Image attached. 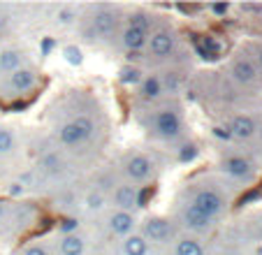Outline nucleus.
Returning <instances> with one entry per match:
<instances>
[{"instance_id": "obj_1", "label": "nucleus", "mask_w": 262, "mask_h": 255, "mask_svg": "<svg viewBox=\"0 0 262 255\" xmlns=\"http://www.w3.org/2000/svg\"><path fill=\"white\" fill-rule=\"evenodd\" d=\"M139 123H142L144 133L156 142L177 146L179 142L188 139V123L177 100H163L154 107H146L139 116Z\"/></svg>"}, {"instance_id": "obj_2", "label": "nucleus", "mask_w": 262, "mask_h": 255, "mask_svg": "<svg viewBox=\"0 0 262 255\" xmlns=\"http://www.w3.org/2000/svg\"><path fill=\"white\" fill-rule=\"evenodd\" d=\"M181 197L186 202H190L193 206H198L202 214H207L213 221H221L225 216V211L230 209V195L223 188L221 181L216 179H207V181H193L186 183Z\"/></svg>"}, {"instance_id": "obj_3", "label": "nucleus", "mask_w": 262, "mask_h": 255, "mask_svg": "<svg viewBox=\"0 0 262 255\" xmlns=\"http://www.w3.org/2000/svg\"><path fill=\"white\" fill-rule=\"evenodd\" d=\"M121 12L119 7L114 5H98L91 7V12L84 16V24H81V30H84V39L91 42V45H109L114 42L121 33Z\"/></svg>"}, {"instance_id": "obj_4", "label": "nucleus", "mask_w": 262, "mask_h": 255, "mask_svg": "<svg viewBox=\"0 0 262 255\" xmlns=\"http://www.w3.org/2000/svg\"><path fill=\"white\" fill-rule=\"evenodd\" d=\"M98 135V123L91 114L79 112L72 114L70 118H65L63 123H58L54 130L56 146H60V151H77L84 148L86 144H91Z\"/></svg>"}, {"instance_id": "obj_5", "label": "nucleus", "mask_w": 262, "mask_h": 255, "mask_svg": "<svg viewBox=\"0 0 262 255\" xmlns=\"http://www.w3.org/2000/svg\"><path fill=\"white\" fill-rule=\"evenodd\" d=\"M119 174H121V181L142 188L146 183L156 181V177H158V162H156L154 156H148L144 151H128V153H123V158L119 162Z\"/></svg>"}, {"instance_id": "obj_6", "label": "nucleus", "mask_w": 262, "mask_h": 255, "mask_svg": "<svg viewBox=\"0 0 262 255\" xmlns=\"http://www.w3.org/2000/svg\"><path fill=\"white\" fill-rule=\"evenodd\" d=\"M179 51H181V37H179L177 28L172 24H158L148 35L144 54L154 63H172L179 56Z\"/></svg>"}, {"instance_id": "obj_7", "label": "nucleus", "mask_w": 262, "mask_h": 255, "mask_svg": "<svg viewBox=\"0 0 262 255\" xmlns=\"http://www.w3.org/2000/svg\"><path fill=\"white\" fill-rule=\"evenodd\" d=\"M172 221H174V225L179 227L181 235H190V237H198V239L209 237L213 232V227L218 225L213 218H209L207 214H202L198 206H193L190 202L183 200V197H179L177 206H174Z\"/></svg>"}, {"instance_id": "obj_8", "label": "nucleus", "mask_w": 262, "mask_h": 255, "mask_svg": "<svg viewBox=\"0 0 262 255\" xmlns=\"http://www.w3.org/2000/svg\"><path fill=\"white\" fill-rule=\"evenodd\" d=\"M137 232L146 239L148 246H172L174 239H177L181 232L174 225L172 218L167 216H146L144 221H139Z\"/></svg>"}, {"instance_id": "obj_9", "label": "nucleus", "mask_w": 262, "mask_h": 255, "mask_svg": "<svg viewBox=\"0 0 262 255\" xmlns=\"http://www.w3.org/2000/svg\"><path fill=\"white\" fill-rule=\"evenodd\" d=\"M37 83H40V72L33 65H26V68L0 79V95H5V98H21V95H28L30 91L37 89Z\"/></svg>"}, {"instance_id": "obj_10", "label": "nucleus", "mask_w": 262, "mask_h": 255, "mask_svg": "<svg viewBox=\"0 0 262 255\" xmlns=\"http://www.w3.org/2000/svg\"><path fill=\"white\" fill-rule=\"evenodd\" d=\"M218 172L223 174V179H228L230 183H251L257 174V167L248 156L228 153V156H223L221 162H218Z\"/></svg>"}, {"instance_id": "obj_11", "label": "nucleus", "mask_w": 262, "mask_h": 255, "mask_svg": "<svg viewBox=\"0 0 262 255\" xmlns=\"http://www.w3.org/2000/svg\"><path fill=\"white\" fill-rule=\"evenodd\" d=\"M109 204L112 209L116 211H125V214H135L137 216V211L144 206V193L142 188L133 186V183H125V181H119L107 195Z\"/></svg>"}, {"instance_id": "obj_12", "label": "nucleus", "mask_w": 262, "mask_h": 255, "mask_svg": "<svg viewBox=\"0 0 262 255\" xmlns=\"http://www.w3.org/2000/svg\"><path fill=\"white\" fill-rule=\"evenodd\" d=\"M135 98H137L144 107H154V104L167 100L160 72H144L142 81L135 86Z\"/></svg>"}, {"instance_id": "obj_13", "label": "nucleus", "mask_w": 262, "mask_h": 255, "mask_svg": "<svg viewBox=\"0 0 262 255\" xmlns=\"http://www.w3.org/2000/svg\"><path fill=\"white\" fill-rule=\"evenodd\" d=\"M228 74H230V79H232L237 86H244V89H246V86H253V83H257V79L262 77L260 70L255 68L253 58L246 54V51H239V54L230 60Z\"/></svg>"}, {"instance_id": "obj_14", "label": "nucleus", "mask_w": 262, "mask_h": 255, "mask_svg": "<svg viewBox=\"0 0 262 255\" xmlns=\"http://www.w3.org/2000/svg\"><path fill=\"white\" fill-rule=\"evenodd\" d=\"M137 216L135 214H125V211H116L112 209L107 214V221H104V225H107V232L112 237H116V239H125L128 235H133V232H137Z\"/></svg>"}, {"instance_id": "obj_15", "label": "nucleus", "mask_w": 262, "mask_h": 255, "mask_svg": "<svg viewBox=\"0 0 262 255\" xmlns=\"http://www.w3.org/2000/svg\"><path fill=\"white\" fill-rule=\"evenodd\" d=\"M257 125H260V123H257L251 114H234V116L225 123L230 137H232L234 142H251L257 135Z\"/></svg>"}, {"instance_id": "obj_16", "label": "nucleus", "mask_w": 262, "mask_h": 255, "mask_svg": "<svg viewBox=\"0 0 262 255\" xmlns=\"http://www.w3.org/2000/svg\"><path fill=\"white\" fill-rule=\"evenodd\" d=\"M119 47L125 51V54H142L146 49V42H148V33L139 28H133V26H121V33H119Z\"/></svg>"}, {"instance_id": "obj_17", "label": "nucleus", "mask_w": 262, "mask_h": 255, "mask_svg": "<svg viewBox=\"0 0 262 255\" xmlns=\"http://www.w3.org/2000/svg\"><path fill=\"white\" fill-rule=\"evenodd\" d=\"M28 63V54L19 47H5V49H0V79L7 77V74L16 72V70L26 68Z\"/></svg>"}, {"instance_id": "obj_18", "label": "nucleus", "mask_w": 262, "mask_h": 255, "mask_svg": "<svg viewBox=\"0 0 262 255\" xmlns=\"http://www.w3.org/2000/svg\"><path fill=\"white\" fill-rule=\"evenodd\" d=\"M86 237L79 232H63L56 241V255H86Z\"/></svg>"}, {"instance_id": "obj_19", "label": "nucleus", "mask_w": 262, "mask_h": 255, "mask_svg": "<svg viewBox=\"0 0 262 255\" xmlns=\"http://www.w3.org/2000/svg\"><path fill=\"white\" fill-rule=\"evenodd\" d=\"M169 248H172V255H209L204 241L190 235H179Z\"/></svg>"}, {"instance_id": "obj_20", "label": "nucleus", "mask_w": 262, "mask_h": 255, "mask_svg": "<svg viewBox=\"0 0 262 255\" xmlns=\"http://www.w3.org/2000/svg\"><path fill=\"white\" fill-rule=\"evenodd\" d=\"M125 26H133V28H139L151 35V30L158 26V19H156L154 12H148V10H133L125 16Z\"/></svg>"}, {"instance_id": "obj_21", "label": "nucleus", "mask_w": 262, "mask_h": 255, "mask_svg": "<svg viewBox=\"0 0 262 255\" xmlns=\"http://www.w3.org/2000/svg\"><path fill=\"white\" fill-rule=\"evenodd\" d=\"M148 250H151V246L146 244V239L139 232H133L125 239H121V255H148Z\"/></svg>"}, {"instance_id": "obj_22", "label": "nucleus", "mask_w": 262, "mask_h": 255, "mask_svg": "<svg viewBox=\"0 0 262 255\" xmlns=\"http://www.w3.org/2000/svg\"><path fill=\"white\" fill-rule=\"evenodd\" d=\"M19 148V137H16L14 128L0 125V160L3 158H12Z\"/></svg>"}, {"instance_id": "obj_23", "label": "nucleus", "mask_w": 262, "mask_h": 255, "mask_svg": "<svg viewBox=\"0 0 262 255\" xmlns=\"http://www.w3.org/2000/svg\"><path fill=\"white\" fill-rule=\"evenodd\" d=\"M174 156H177V162H181V165H190V162H195L200 158V146L193 142V139H183V142L177 144Z\"/></svg>"}, {"instance_id": "obj_24", "label": "nucleus", "mask_w": 262, "mask_h": 255, "mask_svg": "<svg viewBox=\"0 0 262 255\" xmlns=\"http://www.w3.org/2000/svg\"><path fill=\"white\" fill-rule=\"evenodd\" d=\"M144 77V70L139 68V65H123V68L119 70V81L123 83V86H128V89H135L139 81H142Z\"/></svg>"}, {"instance_id": "obj_25", "label": "nucleus", "mask_w": 262, "mask_h": 255, "mask_svg": "<svg viewBox=\"0 0 262 255\" xmlns=\"http://www.w3.org/2000/svg\"><path fill=\"white\" fill-rule=\"evenodd\" d=\"M84 204H86V209L89 211H95V214H98V211H102L104 206L109 204V200H107V195H104L102 190H89V195L84 197Z\"/></svg>"}, {"instance_id": "obj_26", "label": "nucleus", "mask_w": 262, "mask_h": 255, "mask_svg": "<svg viewBox=\"0 0 262 255\" xmlns=\"http://www.w3.org/2000/svg\"><path fill=\"white\" fill-rule=\"evenodd\" d=\"M56 21H58V26H74L77 21H79V12H77V7L72 5H63L58 7V12H56Z\"/></svg>"}, {"instance_id": "obj_27", "label": "nucleus", "mask_w": 262, "mask_h": 255, "mask_svg": "<svg viewBox=\"0 0 262 255\" xmlns=\"http://www.w3.org/2000/svg\"><path fill=\"white\" fill-rule=\"evenodd\" d=\"M63 58L68 60L70 65H81V63H84V54H81V49L77 45L63 47Z\"/></svg>"}, {"instance_id": "obj_28", "label": "nucleus", "mask_w": 262, "mask_h": 255, "mask_svg": "<svg viewBox=\"0 0 262 255\" xmlns=\"http://www.w3.org/2000/svg\"><path fill=\"white\" fill-rule=\"evenodd\" d=\"M230 10H232L230 3H209V5H204V12L213 14L216 19H225V16L230 14Z\"/></svg>"}, {"instance_id": "obj_29", "label": "nucleus", "mask_w": 262, "mask_h": 255, "mask_svg": "<svg viewBox=\"0 0 262 255\" xmlns=\"http://www.w3.org/2000/svg\"><path fill=\"white\" fill-rule=\"evenodd\" d=\"M19 255H54L51 248L47 244H40V241H35V244H28L26 248L19 250Z\"/></svg>"}, {"instance_id": "obj_30", "label": "nucleus", "mask_w": 262, "mask_h": 255, "mask_svg": "<svg viewBox=\"0 0 262 255\" xmlns=\"http://www.w3.org/2000/svg\"><path fill=\"white\" fill-rule=\"evenodd\" d=\"M211 135L216 139H223V142H232V137H230V133H228V128H225V125H213Z\"/></svg>"}, {"instance_id": "obj_31", "label": "nucleus", "mask_w": 262, "mask_h": 255, "mask_svg": "<svg viewBox=\"0 0 262 255\" xmlns=\"http://www.w3.org/2000/svg\"><path fill=\"white\" fill-rule=\"evenodd\" d=\"M10 209H12V204H7V202H0V227L7 225V218H10Z\"/></svg>"}, {"instance_id": "obj_32", "label": "nucleus", "mask_w": 262, "mask_h": 255, "mask_svg": "<svg viewBox=\"0 0 262 255\" xmlns=\"http://www.w3.org/2000/svg\"><path fill=\"white\" fill-rule=\"evenodd\" d=\"M253 58V63H255V68L260 70V74H262V45L260 47H255V49H253V54H248Z\"/></svg>"}, {"instance_id": "obj_33", "label": "nucleus", "mask_w": 262, "mask_h": 255, "mask_svg": "<svg viewBox=\"0 0 262 255\" xmlns=\"http://www.w3.org/2000/svg\"><path fill=\"white\" fill-rule=\"evenodd\" d=\"M255 137H260V142H262V123L257 125V135H255Z\"/></svg>"}]
</instances>
